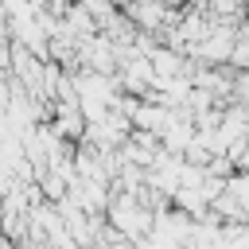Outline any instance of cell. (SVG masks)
<instances>
[{"label": "cell", "instance_id": "6da1fadb", "mask_svg": "<svg viewBox=\"0 0 249 249\" xmlns=\"http://www.w3.org/2000/svg\"><path fill=\"white\" fill-rule=\"evenodd\" d=\"M226 195L237 202V210L249 218V171H241V175H233V179H226Z\"/></svg>", "mask_w": 249, "mask_h": 249}]
</instances>
